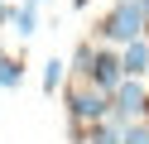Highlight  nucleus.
I'll use <instances>...</instances> for the list:
<instances>
[{"mask_svg":"<svg viewBox=\"0 0 149 144\" xmlns=\"http://www.w3.org/2000/svg\"><path fill=\"white\" fill-rule=\"evenodd\" d=\"M96 34H101V43H116V48H125L130 38H144L149 34L144 0H116V5L106 10V19L96 24Z\"/></svg>","mask_w":149,"mask_h":144,"instance_id":"obj_1","label":"nucleus"},{"mask_svg":"<svg viewBox=\"0 0 149 144\" xmlns=\"http://www.w3.org/2000/svg\"><path fill=\"white\" fill-rule=\"evenodd\" d=\"M63 101H68L72 125H101V120H111V91H101V86L87 82V77H77V82L63 91Z\"/></svg>","mask_w":149,"mask_h":144,"instance_id":"obj_2","label":"nucleus"},{"mask_svg":"<svg viewBox=\"0 0 149 144\" xmlns=\"http://www.w3.org/2000/svg\"><path fill=\"white\" fill-rule=\"evenodd\" d=\"M149 115V77H125V82L111 91V120L130 125Z\"/></svg>","mask_w":149,"mask_h":144,"instance_id":"obj_3","label":"nucleus"},{"mask_svg":"<svg viewBox=\"0 0 149 144\" xmlns=\"http://www.w3.org/2000/svg\"><path fill=\"white\" fill-rule=\"evenodd\" d=\"M87 82H96L101 91H116V86L125 82V63H120V53H116V48H106V43L96 48V63H91Z\"/></svg>","mask_w":149,"mask_h":144,"instance_id":"obj_4","label":"nucleus"},{"mask_svg":"<svg viewBox=\"0 0 149 144\" xmlns=\"http://www.w3.org/2000/svg\"><path fill=\"white\" fill-rule=\"evenodd\" d=\"M120 63H125V77H149V38H130L120 48Z\"/></svg>","mask_w":149,"mask_h":144,"instance_id":"obj_5","label":"nucleus"},{"mask_svg":"<svg viewBox=\"0 0 149 144\" xmlns=\"http://www.w3.org/2000/svg\"><path fill=\"white\" fill-rule=\"evenodd\" d=\"M87 139H91V144H125V125H120V120L87 125Z\"/></svg>","mask_w":149,"mask_h":144,"instance_id":"obj_6","label":"nucleus"},{"mask_svg":"<svg viewBox=\"0 0 149 144\" xmlns=\"http://www.w3.org/2000/svg\"><path fill=\"white\" fill-rule=\"evenodd\" d=\"M15 34H19V38L39 34V10H34V0H29V5H15Z\"/></svg>","mask_w":149,"mask_h":144,"instance_id":"obj_7","label":"nucleus"},{"mask_svg":"<svg viewBox=\"0 0 149 144\" xmlns=\"http://www.w3.org/2000/svg\"><path fill=\"white\" fill-rule=\"evenodd\" d=\"M91 63H96V43H91V38H82L77 53H72V63H68V72H72V77H87Z\"/></svg>","mask_w":149,"mask_h":144,"instance_id":"obj_8","label":"nucleus"},{"mask_svg":"<svg viewBox=\"0 0 149 144\" xmlns=\"http://www.w3.org/2000/svg\"><path fill=\"white\" fill-rule=\"evenodd\" d=\"M24 82V58H5V63H0V91H15V86Z\"/></svg>","mask_w":149,"mask_h":144,"instance_id":"obj_9","label":"nucleus"},{"mask_svg":"<svg viewBox=\"0 0 149 144\" xmlns=\"http://www.w3.org/2000/svg\"><path fill=\"white\" fill-rule=\"evenodd\" d=\"M63 77H68V63H63V58H48V63H43V96L63 91Z\"/></svg>","mask_w":149,"mask_h":144,"instance_id":"obj_10","label":"nucleus"},{"mask_svg":"<svg viewBox=\"0 0 149 144\" xmlns=\"http://www.w3.org/2000/svg\"><path fill=\"white\" fill-rule=\"evenodd\" d=\"M72 144H91V139H87V134H72Z\"/></svg>","mask_w":149,"mask_h":144,"instance_id":"obj_11","label":"nucleus"},{"mask_svg":"<svg viewBox=\"0 0 149 144\" xmlns=\"http://www.w3.org/2000/svg\"><path fill=\"white\" fill-rule=\"evenodd\" d=\"M72 5H77V10H87V5H91V0H72Z\"/></svg>","mask_w":149,"mask_h":144,"instance_id":"obj_12","label":"nucleus"},{"mask_svg":"<svg viewBox=\"0 0 149 144\" xmlns=\"http://www.w3.org/2000/svg\"><path fill=\"white\" fill-rule=\"evenodd\" d=\"M5 58H10V53H5V48H0V63H5Z\"/></svg>","mask_w":149,"mask_h":144,"instance_id":"obj_13","label":"nucleus"},{"mask_svg":"<svg viewBox=\"0 0 149 144\" xmlns=\"http://www.w3.org/2000/svg\"><path fill=\"white\" fill-rule=\"evenodd\" d=\"M34 5H48V0H34Z\"/></svg>","mask_w":149,"mask_h":144,"instance_id":"obj_14","label":"nucleus"},{"mask_svg":"<svg viewBox=\"0 0 149 144\" xmlns=\"http://www.w3.org/2000/svg\"><path fill=\"white\" fill-rule=\"evenodd\" d=\"M144 10H149V0H144Z\"/></svg>","mask_w":149,"mask_h":144,"instance_id":"obj_15","label":"nucleus"},{"mask_svg":"<svg viewBox=\"0 0 149 144\" xmlns=\"http://www.w3.org/2000/svg\"><path fill=\"white\" fill-rule=\"evenodd\" d=\"M144 120H149V115H144Z\"/></svg>","mask_w":149,"mask_h":144,"instance_id":"obj_16","label":"nucleus"}]
</instances>
